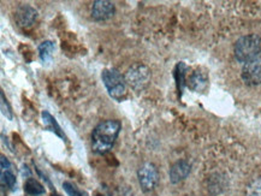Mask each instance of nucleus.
<instances>
[{"label":"nucleus","instance_id":"f257e3e1","mask_svg":"<svg viewBox=\"0 0 261 196\" xmlns=\"http://www.w3.org/2000/svg\"><path fill=\"white\" fill-rule=\"evenodd\" d=\"M120 128L119 121H105L96 125L92 134V149L98 154H105L112 149L117 137H118Z\"/></svg>","mask_w":261,"mask_h":196},{"label":"nucleus","instance_id":"f03ea898","mask_svg":"<svg viewBox=\"0 0 261 196\" xmlns=\"http://www.w3.org/2000/svg\"><path fill=\"white\" fill-rule=\"evenodd\" d=\"M235 58L241 63L247 62L259 57L261 53V38L257 35H246L237 40L235 44Z\"/></svg>","mask_w":261,"mask_h":196},{"label":"nucleus","instance_id":"7ed1b4c3","mask_svg":"<svg viewBox=\"0 0 261 196\" xmlns=\"http://www.w3.org/2000/svg\"><path fill=\"white\" fill-rule=\"evenodd\" d=\"M103 85L111 98L120 101L126 95V81L118 70L105 69L101 74Z\"/></svg>","mask_w":261,"mask_h":196},{"label":"nucleus","instance_id":"20e7f679","mask_svg":"<svg viewBox=\"0 0 261 196\" xmlns=\"http://www.w3.org/2000/svg\"><path fill=\"white\" fill-rule=\"evenodd\" d=\"M125 81L135 91L145 89L150 81V71L146 65L136 64L128 70Z\"/></svg>","mask_w":261,"mask_h":196},{"label":"nucleus","instance_id":"39448f33","mask_svg":"<svg viewBox=\"0 0 261 196\" xmlns=\"http://www.w3.org/2000/svg\"><path fill=\"white\" fill-rule=\"evenodd\" d=\"M137 178H139L140 187L145 192L153 191L159 182L158 169L152 162H145L140 166L137 171Z\"/></svg>","mask_w":261,"mask_h":196},{"label":"nucleus","instance_id":"423d86ee","mask_svg":"<svg viewBox=\"0 0 261 196\" xmlns=\"http://www.w3.org/2000/svg\"><path fill=\"white\" fill-rule=\"evenodd\" d=\"M242 79L248 86H257L261 83V57L247 62L242 69Z\"/></svg>","mask_w":261,"mask_h":196},{"label":"nucleus","instance_id":"0eeeda50","mask_svg":"<svg viewBox=\"0 0 261 196\" xmlns=\"http://www.w3.org/2000/svg\"><path fill=\"white\" fill-rule=\"evenodd\" d=\"M115 15V5L106 0H96L92 8V17L95 21H106Z\"/></svg>","mask_w":261,"mask_h":196},{"label":"nucleus","instance_id":"6e6552de","mask_svg":"<svg viewBox=\"0 0 261 196\" xmlns=\"http://www.w3.org/2000/svg\"><path fill=\"white\" fill-rule=\"evenodd\" d=\"M190 174V165L188 161L180 160L177 161L175 165H172V167L170 169V181L173 184L179 183L180 181L186 179Z\"/></svg>","mask_w":261,"mask_h":196},{"label":"nucleus","instance_id":"1a4fd4ad","mask_svg":"<svg viewBox=\"0 0 261 196\" xmlns=\"http://www.w3.org/2000/svg\"><path fill=\"white\" fill-rule=\"evenodd\" d=\"M36 17H38V12L29 5H23L16 13V19H17L18 25L21 26L33 25L36 21Z\"/></svg>","mask_w":261,"mask_h":196},{"label":"nucleus","instance_id":"9d476101","mask_svg":"<svg viewBox=\"0 0 261 196\" xmlns=\"http://www.w3.org/2000/svg\"><path fill=\"white\" fill-rule=\"evenodd\" d=\"M41 117H42V122H43V124H45L46 129H48L49 131L55 132L57 136H59L60 138H63L64 141H66V136L64 134V131L62 130V128H60L58 122L56 121V118L53 117V116L49 114L48 111H42Z\"/></svg>","mask_w":261,"mask_h":196},{"label":"nucleus","instance_id":"9b49d317","mask_svg":"<svg viewBox=\"0 0 261 196\" xmlns=\"http://www.w3.org/2000/svg\"><path fill=\"white\" fill-rule=\"evenodd\" d=\"M207 82H208V79H207V75L205 72L197 70V71L194 72V74L189 77L188 86L190 89H193V91L202 92L203 89L207 87Z\"/></svg>","mask_w":261,"mask_h":196},{"label":"nucleus","instance_id":"f8f14e48","mask_svg":"<svg viewBox=\"0 0 261 196\" xmlns=\"http://www.w3.org/2000/svg\"><path fill=\"white\" fill-rule=\"evenodd\" d=\"M24 191L29 196H40L45 194V188L35 178H28L24 183Z\"/></svg>","mask_w":261,"mask_h":196},{"label":"nucleus","instance_id":"ddd939ff","mask_svg":"<svg viewBox=\"0 0 261 196\" xmlns=\"http://www.w3.org/2000/svg\"><path fill=\"white\" fill-rule=\"evenodd\" d=\"M53 52H55V44L52 41H43L39 46V55L42 63H48L51 61Z\"/></svg>","mask_w":261,"mask_h":196},{"label":"nucleus","instance_id":"4468645a","mask_svg":"<svg viewBox=\"0 0 261 196\" xmlns=\"http://www.w3.org/2000/svg\"><path fill=\"white\" fill-rule=\"evenodd\" d=\"M186 70L187 66L184 63H179L178 65L176 66V71H175V77H176V82H177V88H178L179 92L183 91L184 83H186Z\"/></svg>","mask_w":261,"mask_h":196},{"label":"nucleus","instance_id":"2eb2a0df","mask_svg":"<svg viewBox=\"0 0 261 196\" xmlns=\"http://www.w3.org/2000/svg\"><path fill=\"white\" fill-rule=\"evenodd\" d=\"M16 185V176L13 174L12 170L2 171V187L4 189L8 187L10 189H13Z\"/></svg>","mask_w":261,"mask_h":196},{"label":"nucleus","instance_id":"dca6fc26","mask_svg":"<svg viewBox=\"0 0 261 196\" xmlns=\"http://www.w3.org/2000/svg\"><path fill=\"white\" fill-rule=\"evenodd\" d=\"M63 188H64V190L69 196H89L86 191L79 189L75 184L70 183V182H64L63 183Z\"/></svg>","mask_w":261,"mask_h":196},{"label":"nucleus","instance_id":"f3484780","mask_svg":"<svg viewBox=\"0 0 261 196\" xmlns=\"http://www.w3.org/2000/svg\"><path fill=\"white\" fill-rule=\"evenodd\" d=\"M2 112H3V115H4L5 117L9 119V121H12L11 107H10L9 102L5 99V95H4V93H3V92H2Z\"/></svg>","mask_w":261,"mask_h":196},{"label":"nucleus","instance_id":"a211bd4d","mask_svg":"<svg viewBox=\"0 0 261 196\" xmlns=\"http://www.w3.org/2000/svg\"><path fill=\"white\" fill-rule=\"evenodd\" d=\"M11 170V164H10L9 159L5 155H2V171Z\"/></svg>","mask_w":261,"mask_h":196},{"label":"nucleus","instance_id":"6ab92c4d","mask_svg":"<svg viewBox=\"0 0 261 196\" xmlns=\"http://www.w3.org/2000/svg\"><path fill=\"white\" fill-rule=\"evenodd\" d=\"M51 196H62V195H59V194H56V192H53V194H52Z\"/></svg>","mask_w":261,"mask_h":196}]
</instances>
